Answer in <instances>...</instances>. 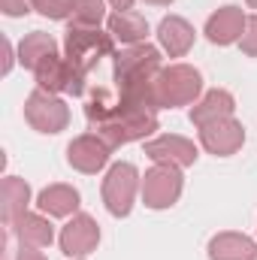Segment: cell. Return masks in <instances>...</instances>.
<instances>
[{
  "label": "cell",
  "mask_w": 257,
  "mask_h": 260,
  "mask_svg": "<svg viewBox=\"0 0 257 260\" xmlns=\"http://www.w3.org/2000/svg\"><path fill=\"white\" fill-rule=\"evenodd\" d=\"M30 185L24 182V179H18V176H6L3 179V224L9 227L18 215H24L27 212V206H30Z\"/></svg>",
  "instance_id": "obj_21"
},
{
  "label": "cell",
  "mask_w": 257,
  "mask_h": 260,
  "mask_svg": "<svg viewBox=\"0 0 257 260\" xmlns=\"http://www.w3.org/2000/svg\"><path fill=\"white\" fill-rule=\"evenodd\" d=\"M30 6L52 21H70L73 15V0H30Z\"/></svg>",
  "instance_id": "obj_23"
},
{
  "label": "cell",
  "mask_w": 257,
  "mask_h": 260,
  "mask_svg": "<svg viewBox=\"0 0 257 260\" xmlns=\"http://www.w3.org/2000/svg\"><path fill=\"white\" fill-rule=\"evenodd\" d=\"M15 260H46V254H43L40 248H24V245H18Z\"/></svg>",
  "instance_id": "obj_26"
},
{
  "label": "cell",
  "mask_w": 257,
  "mask_h": 260,
  "mask_svg": "<svg viewBox=\"0 0 257 260\" xmlns=\"http://www.w3.org/2000/svg\"><path fill=\"white\" fill-rule=\"evenodd\" d=\"M248 3V9H257V0H245Z\"/></svg>",
  "instance_id": "obj_29"
},
{
  "label": "cell",
  "mask_w": 257,
  "mask_h": 260,
  "mask_svg": "<svg viewBox=\"0 0 257 260\" xmlns=\"http://www.w3.org/2000/svg\"><path fill=\"white\" fill-rule=\"evenodd\" d=\"M145 157H151L154 164H167V167H179L188 170L197 164L200 151L188 136L179 133H160L154 139H145Z\"/></svg>",
  "instance_id": "obj_12"
},
{
  "label": "cell",
  "mask_w": 257,
  "mask_h": 260,
  "mask_svg": "<svg viewBox=\"0 0 257 260\" xmlns=\"http://www.w3.org/2000/svg\"><path fill=\"white\" fill-rule=\"evenodd\" d=\"M109 6L115 12H127V9H133V0H109Z\"/></svg>",
  "instance_id": "obj_27"
},
{
  "label": "cell",
  "mask_w": 257,
  "mask_h": 260,
  "mask_svg": "<svg viewBox=\"0 0 257 260\" xmlns=\"http://www.w3.org/2000/svg\"><path fill=\"white\" fill-rule=\"evenodd\" d=\"M58 245L67 257L73 260H85L88 254L97 251L100 245V224L85 215V212H76L64 227H61V236H58Z\"/></svg>",
  "instance_id": "obj_9"
},
{
  "label": "cell",
  "mask_w": 257,
  "mask_h": 260,
  "mask_svg": "<svg viewBox=\"0 0 257 260\" xmlns=\"http://www.w3.org/2000/svg\"><path fill=\"white\" fill-rule=\"evenodd\" d=\"M0 9H3V15H9V18H21V15H27L34 6H30V0H0Z\"/></svg>",
  "instance_id": "obj_25"
},
{
  "label": "cell",
  "mask_w": 257,
  "mask_h": 260,
  "mask_svg": "<svg viewBox=\"0 0 257 260\" xmlns=\"http://www.w3.org/2000/svg\"><path fill=\"white\" fill-rule=\"evenodd\" d=\"M239 49H242V55L257 58V12L254 15H248V21H245V30H242Z\"/></svg>",
  "instance_id": "obj_24"
},
{
  "label": "cell",
  "mask_w": 257,
  "mask_h": 260,
  "mask_svg": "<svg viewBox=\"0 0 257 260\" xmlns=\"http://www.w3.org/2000/svg\"><path fill=\"white\" fill-rule=\"evenodd\" d=\"M103 18H106V0H73L70 24L100 27V21H103Z\"/></svg>",
  "instance_id": "obj_22"
},
{
  "label": "cell",
  "mask_w": 257,
  "mask_h": 260,
  "mask_svg": "<svg viewBox=\"0 0 257 260\" xmlns=\"http://www.w3.org/2000/svg\"><path fill=\"white\" fill-rule=\"evenodd\" d=\"M24 121L37 133H46V136H55L67 130L70 124V106L67 100H61L58 94H49L43 88H34L24 100Z\"/></svg>",
  "instance_id": "obj_5"
},
{
  "label": "cell",
  "mask_w": 257,
  "mask_h": 260,
  "mask_svg": "<svg viewBox=\"0 0 257 260\" xmlns=\"http://www.w3.org/2000/svg\"><path fill=\"white\" fill-rule=\"evenodd\" d=\"M6 230H9V233L18 239V245H24V248H49V245L55 242V227H52L49 215H43V212H24V215H18Z\"/></svg>",
  "instance_id": "obj_15"
},
{
  "label": "cell",
  "mask_w": 257,
  "mask_h": 260,
  "mask_svg": "<svg viewBox=\"0 0 257 260\" xmlns=\"http://www.w3.org/2000/svg\"><path fill=\"white\" fill-rule=\"evenodd\" d=\"M164 67V55L151 43L124 46L112 55V82H136V79H154Z\"/></svg>",
  "instance_id": "obj_6"
},
{
  "label": "cell",
  "mask_w": 257,
  "mask_h": 260,
  "mask_svg": "<svg viewBox=\"0 0 257 260\" xmlns=\"http://www.w3.org/2000/svg\"><path fill=\"white\" fill-rule=\"evenodd\" d=\"M85 118L91 124V133L103 136L112 148L148 139L157 130V109L136 103L127 97L109 94L106 88H97L85 103Z\"/></svg>",
  "instance_id": "obj_1"
},
{
  "label": "cell",
  "mask_w": 257,
  "mask_h": 260,
  "mask_svg": "<svg viewBox=\"0 0 257 260\" xmlns=\"http://www.w3.org/2000/svg\"><path fill=\"white\" fill-rule=\"evenodd\" d=\"M245 21H248L245 9H242V6H233V3H227V6L215 9V12L206 18L203 34H206V40H209L212 46H233V43H239V40H242Z\"/></svg>",
  "instance_id": "obj_13"
},
{
  "label": "cell",
  "mask_w": 257,
  "mask_h": 260,
  "mask_svg": "<svg viewBox=\"0 0 257 260\" xmlns=\"http://www.w3.org/2000/svg\"><path fill=\"white\" fill-rule=\"evenodd\" d=\"M136 191H142V176L130 160H118L106 170L100 194H103V206L112 218H127L133 209V200H136Z\"/></svg>",
  "instance_id": "obj_4"
},
{
  "label": "cell",
  "mask_w": 257,
  "mask_h": 260,
  "mask_svg": "<svg viewBox=\"0 0 257 260\" xmlns=\"http://www.w3.org/2000/svg\"><path fill=\"white\" fill-rule=\"evenodd\" d=\"M197 130H200V145L215 157H230L245 145V127L236 115L215 118V121H209V124H203Z\"/></svg>",
  "instance_id": "obj_10"
},
{
  "label": "cell",
  "mask_w": 257,
  "mask_h": 260,
  "mask_svg": "<svg viewBox=\"0 0 257 260\" xmlns=\"http://www.w3.org/2000/svg\"><path fill=\"white\" fill-rule=\"evenodd\" d=\"M109 157H112V145L97 133H82L67 145V164L85 176H97L109 164Z\"/></svg>",
  "instance_id": "obj_11"
},
{
  "label": "cell",
  "mask_w": 257,
  "mask_h": 260,
  "mask_svg": "<svg viewBox=\"0 0 257 260\" xmlns=\"http://www.w3.org/2000/svg\"><path fill=\"white\" fill-rule=\"evenodd\" d=\"M34 206L43 215H49V218H73L79 212V206H82V197H79V191L73 185L58 182V185L43 188L37 194V200H34Z\"/></svg>",
  "instance_id": "obj_17"
},
{
  "label": "cell",
  "mask_w": 257,
  "mask_h": 260,
  "mask_svg": "<svg viewBox=\"0 0 257 260\" xmlns=\"http://www.w3.org/2000/svg\"><path fill=\"white\" fill-rule=\"evenodd\" d=\"M145 3H151V6H170V3H176V0H145Z\"/></svg>",
  "instance_id": "obj_28"
},
{
  "label": "cell",
  "mask_w": 257,
  "mask_h": 260,
  "mask_svg": "<svg viewBox=\"0 0 257 260\" xmlns=\"http://www.w3.org/2000/svg\"><path fill=\"white\" fill-rule=\"evenodd\" d=\"M115 55V37L100 27H82V24H67L64 37V58L76 67L82 76H88L103 58Z\"/></svg>",
  "instance_id": "obj_3"
},
{
  "label": "cell",
  "mask_w": 257,
  "mask_h": 260,
  "mask_svg": "<svg viewBox=\"0 0 257 260\" xmlns=\"http://www.w3.org/2000/svg\"><path fill=\"white\" fill-rule=\"evenodd\" d=\"M34 79H37V88H43L49 94H73V97H82L88 76H82L64 55L55 52L52 58H46L43 64L34 70Z\"/></svg>",
  "instance_id": "obj_8"
},
{
  "label": "cell",
  "mask_w": 257,
  "mask_h": 260,
  "mask_svg": "<svg viewBox=\"0 0 257 260\" xmlns=\"http://www.w3.org/2000/svg\"><path fill=\"white\" fill-rule=\"evenodd\" d=\"M194 40H197V30H194V24L188 18H182V15H164L160 18V24H157V46L170 58H185L194 49Z\"/></svg>",
  "instance_id": "obj_14"
},
{
  "label": "cell",
  "mask_w": 257,
  "mask_h": 260,
  "mask_svg": "<svg viewBox=\"0 0 257 260\" xmlns=\"http://www.w3.org/2000/svg\"><path fill=\"white\" fill-rule=\"evenodd\" d=\"M55 52H58V40H55L52 34H46V30H30V34H24L21 43H18V64L34 73L37 67L43 64L46 58H52Z\"/></svg>",
  "instance_id": "obj_19"
},
{
  "label": "cell",
  "mask_w": 257,
  "mask_h": 260,
  "mask_svg": "<svg viewBox=\"0 0 257 260\" xmlns=\"http://www.w3.org/2000/svg\"><path fill=\"white\" fill-rule=\"evenodd\" d=\"M206 254L209 260H257V242L245 233L224 230L209 239Z\"/></svg>",
  "instance_id": "obj_16"
},
{
  "label": "cell",
  "mask_w": 257,
  "mask_h": 260,
  "mask_svg": "<svg viewBox=\"0 0 257 260\" xmlns=\"http://www.w3.org/2000/svg\"><path fill=\"white\" fill-rule=\"evenodd\" d=\"M185 191V176L179 167H167V164H154L145 176H142V203L154 212L170 209L179 203V197Z\"/></svg>",
  "instance_id": "obj_7"
},
{
  "label": "cell",
  "mask_w": 257,
  "mask_h": 260,
  "mask_svg": "<svg viewBox=\"0 0 257 260\" xmlns=\"http://www.w3.org/2000/svg\"><path fill=\"white\" fill-rule=\"evenodd\" d=\"M106 30L118 40V43H124V46H139V43H148V21L139 15V12H112L109 18H106Z\"/></svg>",
  "instance_id": "obj_20"
},
{
  "label": "cell",
  "mask_w": 257,
  "mask_h": 260,
  "mask_svg": "<svg viewBox=\"0 0 257 260\" xmlns=\"http://www.w3.org/2000/svg\"><path fill=\"white\" fill-rule=\"evenodd\" d=\"M230 115H236V97L227 88L206 91L191 106V124L194 127H203V124H209L215 118H230Z\"/></svg>",
  "instance_id": "obj_18"
},
{
  "label": "cell",
  "mask_w": 257,
  "mask_h": 260,
  "mask_svg": "<svg viewBox=\"0 0 257 260\" xmlns=\"http://www.w3.org/2000/svg\"><path fill=\"white\" fill-rule=\"evenodd\" d=\"M203 97V73L191 64L160 67L154 76V103L157 109L191 106Z\"/></svg>",
  "instance_id": "obj_2"
}]
</instances>
